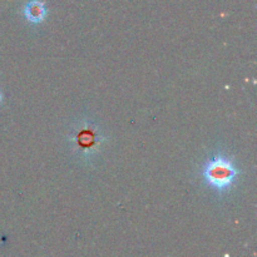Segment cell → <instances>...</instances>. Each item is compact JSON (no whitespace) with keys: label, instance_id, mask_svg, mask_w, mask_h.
I'll return each mask as SVG.
<instances>
[{"label":"cell","instance_id":"6da1fadb","mask_svg":"<svg viewBox=\"0 0 257 257\" xmlns=\"http://www.w3.org/2000/svg\"><path fill=\"white\" fill-rule=\"evenodd\" d=\"M68 143L72 152L83 162H90L102 151L105 136L99 125L90 119L75 122L68 132Z\"/></svg>","mask_w":257,"mask_h":257},{"label":"cell","instance_id":"7a4b0ae2","mask_svg":"<svg viewBox=\"0 0 257 257\" xmlns=\"http://www.w3.org/2000/svg\"><path fill=\"white\" fill-rule=\"evenodd\" d=\"M237 166L223 155H217L208 160L202 168L203 180L217 191H226L235 183L237 178Z\"/></svg>","mask_w":257,"mask_h":257},{"label":"cell","instance_id":"3957f363","mask_svg":"<svg viewBox=\"0 0 257 257\" xmlns=\"http://www.w3.org/2000/svg\"><path fill=\"white\" fill-rule=\"evenodd\" d=\"M23 12H24L28 22L37 24V23L44 20L45 15H47V7H45L44 2H42V0H29L24 5Z\"/></svg>","mask_w":257,"mask_h":257},{"label":"cell","instance_id":"277c9868","mask_svg":"<svg viewBox=\"0 0 257 257\" xmlns=\"http://www.w3.org/2000/svg\"><path fill=\"white\" fill-rule=\"evenodd\" d=\"M2 99H3V95H2V92H0V103H2Z\"/></svg>","mask_w":257,"mask_h":257}]
</instances>
